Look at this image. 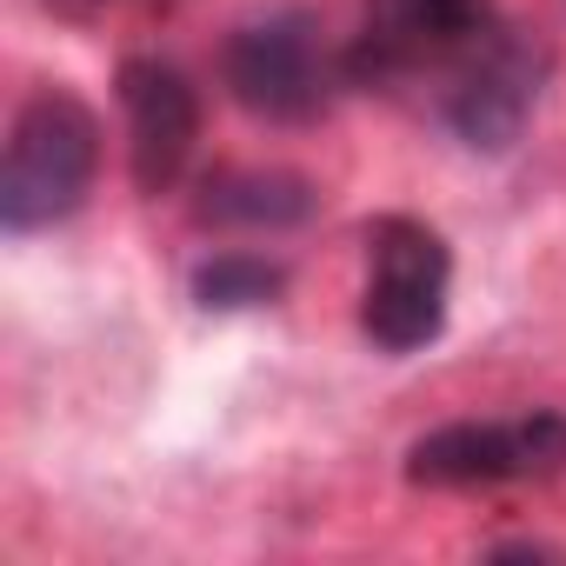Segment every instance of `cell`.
Wrapping results in <instances>:
<instances>
[{"instance_id":"1","label":"cell","mask_w":566,"mask_h":566,"mask_svg":"<svg viewBox=\"0 0 566 566\" xmlns=\"http://www.w3.org/2000/svg\"><path fill=\"white\" fill-rule=\"evenodd\" d=\"M101 174V120L74 87H41L21 101L0 167V227L41 233L87 207Z\"/></svg>"},{"instance_id":"2","label":"cell","mask_w":566,"mask_h":566,"mask_svg":"<svg viewBox=\"0 0 566 566\" xmlns=\"http://www.w3.org/2000/svg\"><path fill=\"white\" fill-rule=\"evenodd\" d=\"M447 294H453V253L447 240L413 213H380L367 227V294H360V334L407 360L447 334Z\"/></svg>"},{"instance_id":"3","label":"cell","mask_w":566,"mask_h":566,"mask_svg":"<svg viewBox=\"0 0 566 566\" xmlns=\"http://www.w3.org/2000/svg\"><path fill=\"white\" fill-rule=\"evenodd\" d=\"M220 81L227 94L266 120V127H307L334 107V87L347 81L321 34L301 21V14H273V21H253V28H233L227 48H220Z\"/></svg>"},{"instance_id":"4","label":"cell","mask_w":566,"mask_h":566,"mask_svg":"<svg viewBox=\"0 0 566 566\" xmlns=\"http://www.w3.org/2000/svg\"><path fill=\"white\" fill-rule=\"evenodd\" d=\"M546 74H553V54L546 41L520 34V28H486L447 74V94H440V120L453 127L460 147L473 154H506L539 94H546Z\"/></svg>"},{"instance_id":"5","label":"cell","mask_w":566,"mask_h":566,"mask_svg":"<svg viewBox=\"0 0 566 566\" xmlns=\"http://www.w3.org/2000/svg\"><path fill=\"white\" fill-rule=\"evenodd\" d=\"M566 473V413H520V420H453L407 447V480L433 493H480L506 480H553Z\"/></svg>"},{"instance_id":"6","label":"cell","mask_w":566,"mask_h":566,"mask_svg":"<svg viewBox=\"0 0 566 566\" xmlns=\"http://www.w3.org/2000/svg\"><path fill=\"white\" fill-rule=\"evenodd\" d=\"M114 94H120V114H127V174H134V187L140 193H174L187 160H193V140H200L193 81L160 54H134V61H120Z\"/></svg>"},{"instance_id":"7","label":"cell","mask_w":566,"mask_h":566,"mask_svg":"<svg viewBox=\"0 0 566 566\" xmlns=\"http://www.w3.org/2000/svg\"><path fill=\"white\" fill-rule=\"evenodd\" d=\"M314 213H321V187L294 167H220L193 193V220L227 233H287L307 227Z\"/></svg>"},{"instance_id":"8","label":"cell","mask_w":566,"mask_h":566,"mask_svg":"<svg viewBox=\"0 0 566 566\" xmlns=\"http://www.w3.org/2000/svg\"><path fill=\"white\" fill-rule=\"evenodd\" d=\"M187 294L200 314H253V307H273L287 294V266L266 253H213L193 266Z\"/></svg>"},{"instance_id":"9","label":"cell","mask_w":566,"mask_h":566,"mask_svg":"<svg viewBox=\"0 0 566 566\" xmlns=\"http://www.w3.org/2000/svg\"><path fill=\"white\" fill-rule=\"evenodd\" d=\"M41 8H48L54 21L94 28V21H101V14H114V8H174V0H41Z\"/></svg>"},{"instance_id":"10","label":"cell","mask_w":566,"mask_h":566,"mask_svg":"<svg viewBox=\"0 0 566 566\" xmlns=\"http://www.w3.org/2000/svg\"><path fill=\"white\" fill-rule=\"evenodd\" d=\"M486 559H566L553 539H500V546H486Z\"/></svg>"}]
</instances>
